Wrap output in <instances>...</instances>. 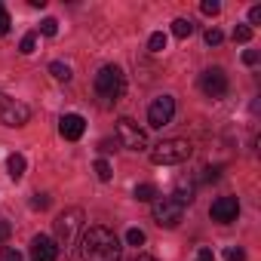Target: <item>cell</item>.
I'll use <instances>...</instances> for the list:
<instances>
[{"mask_svg":"<svg viewBox=\"0 0 261 261\" xmlns=\"http://www.w3.org/2000/svg\"><path fill=\"white\" fill-rule=\"evenodd\" d=\"M77 246H80V261H120V255H123L117 233L101 227V224L86 227L80 233Z\"/></svg>","mask_w":261,"mask_h":261,"instance_id":"1","label":"cell"},{"mask_svg":"<svg viewBox=\"0 0 261 261\" xmlns=\"http://www.w3.org/2000/svg\"><path fill=\"white\" fill-rule=\"evenodd\" d=\"M53 233H56V246H59V249L77 246V240H80V233H83V209H80V206L65 209V212L56 218Z\"/></svg>","mask_w":261,"mask_h":261,"instance_id":"2","label":"cell"},{"mask_svg":"<svg viewBox=\"0 0 261 261\" xmlns=\"http://www.w3.org/2000/svg\"><path fill=\"white\" fill-rule=\"evenodd\" d=\"M95 92L101 101H120L123 92H126V74L117 68V65H105L98 74H95Z\"/></svg>","mask_w":261,"mask_h":261,"instance_id":"3","label":"cell"},{"mask_svg":"<svg viewBox=\"0 0 261 261\" xmlns=\"http://www.w3.org/2000/svg\"><path fill=\"white\" fill-rule=\"evenodd\" d=\"M191 151L194 148H191L188 139H166V142L151 148V163L154 166H178L191 157Z\"/></svg>","mask_w":261,"mask_h":261,"instance_id":"4","label":"cell"},{"mask_svg":"<svg viewBox=\"0 0 261 261\" xmlns=\"http://www.w3.org/2000/svg\"><path fill=\"white\" fill-rule=\"evenodd\" d=\"M117 142H120L126 151H145V148H148L145 129H142L136 120H129V117H120V120H117Z\"/></svg>","mask_w":261,"mask_h":261,"instance_id":"5","label":"cell"},{"mask_svg":"<svg viewBox=\"0 0 261 261\" xmlns=\"http://www.w3.org/2000/svg\"><path fill=\"white\" fill-rule=\"evenodd\" d=\"M151 203H154V206H151L154 221H157L160 227H178V224H181V218H185V206H181V203H175L172 197H154Z\"/></svg>","mask_w":261,"mask_h":261,"instance_id":"6","label":"cell"},{"mask_svg":"<svg viewBox=\"0 0 261 261\" xmlns=\"http://www.w3.org/2000/svg\"><path fill=\"white\" fill-rule=\"evenodd\" d=\"M31 120V108L7 92H0V123L4 126H25Z\"/></svg>","mask_w":261,"mask_h":261,"instance_id":"7","label":"cell"},{"mask_svg":"<svg viewBox=\"0 0 261 261\" xmlns=\"http://www.w3.org/2000/svg\"><path fill=\"white\" fill-rule=\"evenodd\" d=\"M172 117H175V98H172V95H160V98L151 101V108H148V123H151L154 129H163L166 123H172Z\"/></svg>","mask_w":261,"mask_h":261,"instance_id":"8","label":"cell"},{"mask_svg":"<svg viewBox=\"0 0 261 261\" xmlns=\"http://www.w3.org/2000/svg\"><path fill=\"white\" fill-rule=\"evenodd\" d=\"M200 89H203L209 98H224V95H227V74H224L221 68H209V71H203V77H200Z\"/></svg>","mask_w":261,"mask_h":261,"instance_id":"9","label":"cell"},{"mask_svg":"<svg viewBox=\"0 0 261 261\" xmlns=\"http://www.w3.org/2000/svg\"><path fill=\"white\" fill-rule=\"evenodd\" d=\"M209 215H212V221H218V224H230V221H237V215H240V203H237V197H218V200L212 203Z\"/></svg>","mask_w":261,"mask_h":261,"instance_id":"10","label":"cell"},{"mask_svg":"<svg viewBox=\"0 0 261 261\" xmlns=\"http://www.w3.org/2000/svg\"><path fill=\"white\" fill-rule=\"evenodd\" d=\"M59 133H62V139L77 142V139L86 133V120H83L80 114H65V117L59 120Z\"/></svg>","mask_w":261,"mask_h":261,"instance_id":"11","label":"cell"},{"mask_svg":"<svg viewBox=\"0 0 261 261\" xmlns=\"http://www.w3.org/2000/svg\"><path fill=\"white\" fill-rule=\"evenodd\" d=\"M59 258V246L49 237H34L31 240V261H56Z\"/></svg>","mask_w":261,"mask_h":261,"instance_id":"12","label":"cell"},{"mask_svg":"<svg viewBox=\"0 0 261 261\" xmlns=\"http://www.w3.org/2000/svg\"><path fill=\"white\" fill-rule=\"evenodd\" d=\"M25 166H28V163H25L22 154H10V157H7V172H10L13 181H19V178L25 175Z\"/></svg>","mask_w":261,"mask_h":261,"instance_id":"13","label":"cell"},{"mask_svg":"<svg viewBox=\"0 0 261 261\" xmlns=\"http://www.w3.org/2000/svg\"><path fill=\"white\" fill-rule=\"evenodd\" d=\"M172 200H175V203H181V206H188V203L194 200V185H188V181H178V188H175Z\"/></svg>","mask_w":261,"mask_h":261,"instance_id":"14","label":"cell"},{"mask_svg":"<svg viewBox=\"0 0 261 261\" xmlns=\"http://www.w3.org/2000/svg\"><path fill=\"white\" fill-rule=\"evenodd\" d=\"M172 34H175L178 40L191 37V34H194V22H191V19H175V22H172Z\"/></svg>","mask_w":261,"mask_h":261,"instance_id":"15","label":"cell"},{"mask_svg":"<svg viewBox=\"0 0 261 261\" xmlns=\"http://www.w3.org/2000/svg\"><path fill=\"white\" fill-rule=\"evenodd\" d=\"M133 197H136L139 203H151V200L157 197V188H154V185H139V188L133 191Z\"/></svg>","mask_w":261,"mask_h":261,"instance_id":"16","label":"cell"},{"mask_svg":"<svg viewBox=\"0 0 261 261\" xmlns=\"http://www.w3.org/2000/svg\"><path fill=\"white\" fill-rule=\"evenodd\" d=\"M49 74H53L56 80H65V83L71 80V68H68L65 62H53V65H49Z\"/></svg>","mask_w":261,"mask_h":261,"instance_id":"17","label":"cell"},{"mask_svg":"<svg viewBox=\"0 0 261 261\" xmlns=\"http://www.w3.org/2000/svg\"><path fill=\"white\" fill-rule=\"evenodd\" d=\"M148 49H151V53H163V49H166V34H163V31L151 34V37H148Z\"/></svg>","mask_w":261,"mask_h":261,"instance_id":"18","label":"cell"},{"mask_svg":"<svg viewBox=\"0 0 261 261\" xmlns=\"http://www.w3.org/2000/svg\"><path fill=\"white\" fill-rule=\"evenodd\" d=\"M95 175H98V181H111V175H114L111 163L108 160H95Z\"/></svg>","mask_w":261,"mask_h":261,"instance_id":"19","label":"cell"},{"mask_svg":"<svg viewBox=\"0 0 261 261\" xmlns=\"http://www.w3.org/2000/svg\"><path fill=\"white\" fill-rule=\"evenodd\" d=\"M252 40V28L249 25H237L233 28V43H249Z\"/></svg>","mask_w":261,"mask_h":261,"instance_id":"20","label":"cell"},{"mask_svg":"<svg viewBox=\"0 0 261 261\" xmlns=\"http://www.w3.org/2000/svg\"><path fill=\"white\" fill-rule=\"evenodd\" d=\"M126 243H129V246H142V243H145V230L129 227V230H126Z\"/></svg>","mask_w":261,"mask_h":261,"instance_id":"21","label":"cell"},{"mask_svg":"<svg viewBox=\"0 0 261 261\" xmlns=\"http://www.w3.org/2000/svg\"><path fill=\"white\" fill-rule=\"evenodd\" d=\"M34 46H37V37H34V34H25V37H22V43H19V53H22V56H31V53H34Z\"/></svg>","mask_w":261,"mask_h":261,"instance_id":"22","label":"cell"},{"mask_svg":"<svg viewBox=\"0 0 261 261\" xmlns=\"http://www.w3.org/2000/svg\"><path fill=\"white\" fill-rule=\"evenodd\" d=\"M40 31H43L46 37H56V34H59V22H56V19H43V22H40Z\"/></svg>","mask_w":261,"mask_h":261,"instance_id":"23","label":"cell"},{"mask_svg":"<svg viewBox=\"0 0 261 261\" xmlns=\"http://www.w3.org/2000/svg\"><path fill=\"white\" fill-rule=\"evenodd\" d=\"M203 40H206V43H209V46H218V43H221V40H224V34H221V31H218V28H209V31H206V34H203Z\"/></svg>","mask_w":261,"mask_h":261,"instance_id":"24","label":"cell"},{"mask_svg":"<svg viewBox=\"0 0 261 261\" xmlns=\"http://www.w3.org/2000/svg\"><path fill=\"white\" fill-rule=\"evenodd\" d=\"M224 258H227V261H246V252H243L240 246H227V249H224Z\"/></svg>","mask_w":261,"mask_h":261,"instance_id":"25","label":"cell"},{"mask_svg":"<svg viewBox=\"0 0 261 261\" xmlns=\"http://www.w3.org/2000/svg\"><path fill=\"white\" fill-rule=\"evenodd\" d=\"M200 10H203L206 16H218V13H221V4H218V0H203Z\"/></svg>","mask_w":261,"mask_h":261,"instance_id":"26","label":"cell"},{"mask_svg":"<svg viewBox=\"0 0 261 261\" xmlns=\"http://www.w3.org/2000/svg\"><path fill=\"white\" fill-rule=\"evenodd\" d=\"M10 25H13V22H10V13H7V7H4V4H0V37L10 31Z\"/></svg>","mask_w":261,"mask_h":261,"instance_id":"27","label":"cell"},{"mask_svg":"<svg viewBox=\"0 0 261 261\" xmlns=\"http://www.w3.org/2000/svg\"><path fill=\"white\" fill-rule=\"evenodd\" d=\"M0 261H25V258H22V252H16V249H4V252H0Z\"/></svg>","mask_w":261,"mask_h":261,"instance_id":"28","label":"cell"},{"mask_svg":"<svg viewBox=\"0 0 261 261\" xmlns=\"http://www.w3.org/2000/svg\"><path fill=\"white\" fill-rule=\"evenodd\" d=\"M46 206H49V197H46V194H34L31 209H46Z\"/></svg>","mask_w":261,"mask_h":261,"instance_id":"29","label":"cell"},{"mask_svg":"<svg viewBox=\"0 0 261 261\" xmlns=\"http://www.w3.org/2000/svg\"><path fill=\"white\" fill-rule=\"evenodd\" d=\"M252 25H261V7H252L249 10V28Z\"/></svg>","mask_w":261,"mask_h":261,"instance_id":"30","label":"cell"},{"mask_svg":"<svg viewBox=\"0 0 261 261\" xmlns=\"http://www.w3.org/2000/svg\"><path fill=\"white\" fill-rule=\"evenodd\" d=\"M4 240H10V221L0 218V243H4Z\"/></svg>","mask_w":261,"mask_h":261,"instance_id":"31","label":"cell"},{"mask_svg":"<svg viewBox=\"0 0 261 261\" xmlns=\"http://www.w3.org/2000/svg\"><path fill=\"white\" fill-rule=\"evenodd\" d=\"M243 62H246V65H255V62H258V49H246V53H243Z\"/></svg>","mask_w":261,"mask_h":261,"instance_id":"32","label":"cell"},{"mask_svg":"<svg viewBox=\"0 0 261 261\" xmlns=\"http://www.w3.org/2000/svg\"><path fill=\"white\" fill-rule=\"evenodd\" d=\"M197 261H215V252L212 249H200L197 252Z\"/></svg>","mask_w":261,"mask_h":261,"instance_id":"33","label":"cell"},{"mask_svg":"<svg viewBox=\"0 0 261 261\" xmlns=\"http://www.w3.org/2000/svg\"><path fill=\"white\" fill-rule=\"evenodd\" d=\"M203 172H206V175H203V178H206V181H215V178H218V172H221V169H218V166H209V169H203Z\"/></svg>","mask_w":261,"mask_h":261,"instance_id":"34","label":"cell"},{"mask_svg":"<svg viewBox=\"0 0 261 261\" xmlns=\"http://www.w3.org/2000/svg\"><path fill=\"white\" fill-rule=\"evenodd\" d=\"M98 148H101V151H105V154H108V151H114V142H108V139H105V142H101V145H98Z\"/></svg>","mask_w":261,"mask_h":261,"instance_id":"35","label":"cell"},{"mask_svg":"<svg viewBox=\"0 0 261 261\" xmlns=\"http://www.w3.org/2000/svg\"><path fill=\"white\" fill-rule=\"evenodd\" d=\"M133 261H157V258H151V255H136Z\"/></svg>","mask_w":261,"mask_h":261,"instance_id":"36","label":"cell"}]
</instances>
